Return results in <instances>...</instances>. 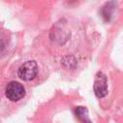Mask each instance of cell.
I'll return each instance as SVG.
<instances>
[{
	"label": "cell",
	"mask_w": 123,
	"mask_h": 123,
	"mask_svg": "<svg viewBox=\"0 0 123 123\" xmlns=\"http://www.w3.org/2000/svg\"><path fill=\"white\" fill-rule=\"evenodd\" d=\"M116 1L114 0H110L109 2L105 3V5L101 8L100 10V14L102 16V18L106 21V22H110L112 20L113 18V14L116 9Z\"/></svg>",
	"instance_id": "obj_4"
},
{
	"label": "cell",
	"mask_w": 123,
	"mask_h": 123,
	"mask_svg": "<svg viewBox=\"0 0 123 123\" xmlns=\"http://www.w3.org/2000/svg\"><path fill=\"white\" fill-rule=\"evenodd\" d=\"M93 89H94V93L98 98H103L105 97L108 92V81H107V76L99 71L97 72L95 79H94V85H93Z\"/></svg>",
	"instance_id": "obj_3"
},
{
	"label": "cell",
	"mask_w": 123,
	"mask_h": 123,
	"mask_svg": "<svg viewBox=\"0 0 123 123\" xmlns=\"http://www.w3.org/2000/svg\"><path fill=\"white\" fill-rule=\"evenodd\" d=\"M74 112H75L76 117L82 123H91V120L88 115V111L85 107H76Z\"/></svg>",
	"instance_id": "obj_5"
},
{
	"label": "cell",
	"mask_w": 123,
	"mask_h": 123,
	"mask_svg": "<svg viewBox=\"0 0 123 123\" xmlns=\"http://www.w3.org/2000/svg\"><path fill=\"white\" fill-rule=\"evenodd\" d=\"M5 94L9 100L16 102L25 96V88L20 83L12 81L7 85Z\"/></svg>",
	"instance_id": "obj_2"
},
{
	"label": "cell",
	"mask_w": 123,
	"mask_h": 123,
	"mask_svg": "<svg viewBox=\"0 0 123 123\" xmlns=\"http://www.w3.org/2000/svg\"><path fill=\"white\" fill-rule=\"evenodd\" d=\"M38 73V66L35 61H27L18 69V76L23 81L34 80Z\"/></svg>",
	"instance_id": "obj_1"
}]
</instances>
